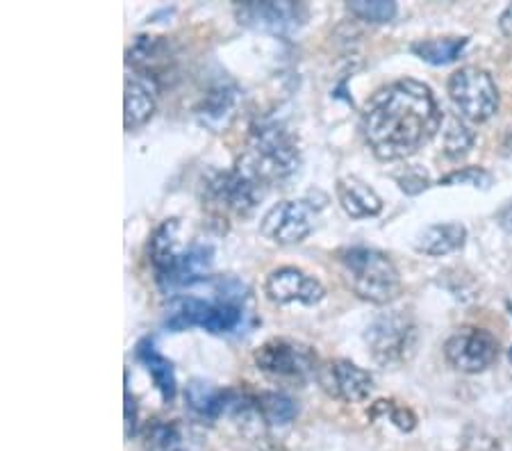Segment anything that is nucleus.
Listing matches in <instances>:
<instances>
[{
    "label": "nucleus",
    "mask_w": 512,
    "mask_h": 451,
    "mask_svg": "<svg viewBox=\"0 0 512 451\" xmlns=\"http://www.w3.org/2000/svg\"><path fill=\"white\" fill-rule=\"evenodd\" d=\"M399 185L403 192L417 194L421 190H426L428 178H426V174H421V171H417V169H408L406 176H399Z\"/></svg>",
    "instance_id": "c85d7f7f"
},
{
    "label": "nucleus",
    "mask_w": 512,
    "mask_h": 451,
    "mask_svg": "<svg viewBox=\"0 0 512 451\" xmlns=\"http://www.w3.org/2000/svg\"><path fill=\"white\" fill-rule=\"evenodd\" d=\"M492 183V176L487 174L483 169H476V167H467L462 171H453L447 178L442 180L440 185H474V187H490Z\"/></svg>",
    "instance_id": "bb28decb"
},
{
    "label": "nucleus",
    "mask_w": 512,
    "mask_h": 451,
    "mask_svg": "<svg viewBox=\"0 0 512 451\" xmlns=\"http://www.w3.org/2000/svg\"><path fill=\"white\" fill-rule=\"evenodd\" d=\"M171 44L167 37L139 35L128 51V62L139 71V76L151 80L153 85L169 71L171 64Z\"/></svg>",
    "instance_id": "2eb2a0df"
},
{
    "label": "nucleus",
    "mask_w": 512,
    "mask_h": 451,
    "mask_svg": "<svg viewBox=\"0 0 512 451\" xmlns=\"http://www.w3.org/2000/svg\"><path fill=\"white\" fill-rule=\"evenodd\" d=\"M474 144V133L460 119H449L444 130V153L449 158H462Z\"/></svg>",
    "instance_id": "a878e982"
},
{
    "label": "nucleus",
    "mask_w": 512,
    "mask_h": 451,
    "mask_svg": "<svg viewBox=\"0 0 512 451\" xmlns=\"http://www.w3.org/2000/svg\"><path fill=\"white\" fill-rule=\"evenodd\" d=\"M264 294L276 306H289V303L315 306L326 297V290L315 276L305 274L303 269L280 267L274 269L264 281Z\"/></svg>",
    "instance_id": "ddd939ff"
},
{
    "label": "nucleus",
    "mask_w": 512,
    "mask_h": 451,
    "mask_svg": "<svg viewBox=\"0 0 512 451\" xmlns=\"http://www.w3.org/2000/svg\"><path fill=\"white\" fill-rule=\"evenodd\" d=\"M497 219H499V224H501L503 228H506L508 233H512V201L506 205V208L499 210Z\"/></svg>",
    "instance_id": "7c9ffc66"
},
{
    "label": "nucleus",
    "mask_w": 512,
    "mask_h": 451,
    "mask_svg": "<svg viewBox=\"0 0 512 451\" xmlns=\"http://www.w3.org/2000/svg\"><path fill=\"white\" fill-rule=\"evenodd\" d=\"M383 406L390 410V417H392V422L399 426V429H403V431H412L415 429V422H417V417L412 415V410L410 408H403V406H394V401H383Z\"/></svg>",
    "instance_id": "cd10ccee"
},
{
    "label": "nucleus",
    "mask_w": 512,
    "mask_h": 451,
    "mask_svg": "<svg viewBox=\"0 0 512 451\" xmlns=\"http://www.w3.org/2000/svg\"><path fill=\"white\" fill-rule=\"evenodd\" d=\"M337 201H340L342 210L353 219L376 217L383 210V201L367 183H362L355 176H344L337 180L335 185Z\"/></svg>",
    "instance_id": "a211bd4d"
},
{
    "label": "nucleus",
    "mask_w": 512,
    "mask_h": 451,
    "mask_svg": "<svg viewBox=\"0 0 512 451\" xmlns=\"http://www.w3.org/2000/svg\"><path fill=\"white\" fill-rule=\"evenodd\" d=\"M299 142L285 123L264 119L253 123L246 151L239 155L235 167L258 180L262 187L283 183L299 171Z\"/></svg>",
    "instance_id": "f03ea898"
},
{
    "label": "nucleus",
    "mask_w": 512,
    "mask_h": 451,
    "mask_svg": "<svg viewBox=\"0 0 512 451\" xmlns=\"http://www.w3.org/2000/svg\"><path fill=\"white\" fill-rule=\"evenodd\" d=\"M317 381L328 397L344 404H360L374 390V376L351 360L337 358L319 367Z\"/></svg>",
    "instance_id": "f8f14e48"
},
{
    "label": "nucleus",
    "mask_w": 512,
    "mask_h": 451,
    "mask_svg": "<svg viewBox=\"0 0 512 451\" xmlns=\"http://www.w3.org/2000/svg\"><path fill=\"white\" fill-rule=\"evenodd\" d=\"M255 365L271 379L280 381H305L310 376H317V354L308 344L289 340V338H274L260 344L253 354Z\"/></svg>",
    "instance_id": "0eeeda50"
},
{
    "label": "nucleus",
    "mask_w": 512,
    "mask_h": 451,
    "mask_svg": "<svg viewBox=\"0 0 512 451\" xmlns=\"http://www.w3.org/2000/svg\"><path fill=\"white\" fill-rule=\"evenodd\" d=\"M137 358L146 365L148 374L155 383V388L160 390L164 404H171L176 399L178 383H176V372H173V363L169 358H164L158 349H155L153 338H144L137 344Z\"/></svg>",
    "instance_id": "6ab92c4d"
},
{
    "label": "nucleus",
    "mask_w": 512,
    "mask_h": 451,
    "mask_svg": "<svg viewBox=\"0 0 512 451\" xmlns=\"http://www.w3.org/2000/svg\"><path fill=\"white\" fill-rule=\"evenodd\" d=\"M465 240L467 231L462 224H456V221H451V224H433L417 235L415 249L419 253H424V256L440 258L447 256V253L458 251L460 246L465 244Z\"/></svg>",
    "instance_id": "aec40b11"
},
{
    "label": "nucleus",
    "mask_w": 512,
    "mask_h": 451,
    "mask_svg": "<svg viewBox=\"0 0 512 451\" xmlns=\"http://www.w3.org/2000/svg\"><path fill=\"white\" fill-rule=\"evenodd\" d=\"M317 208L310 201H280L260 221V233L276 244H299L315 231Z\"/></svg>",
    "instance_id": "1a4fd4ad"
},
{
    "label": "nucleus",
    "mask_w": 512,
    "mask_h": 451,
    "mask_svg": "<svg viewBox=\"0 0 512 451\" xmlns=\"http://www.w3.org/2000/svg\"><path fill=\"white\" fill-rule=\"evenodd\" d=\"M237 19L242 26L271 32V35H294L299 30L305 19H308V7L303 3H244L237 7Z\"/></svg>",
    "instance_id": "9b49d317"
},
{
    "label": "nucleus",
    "mask_w": 512,
    "mask_h": 451,
    "mask_svg": "<svg viewBox=\"0 0 512 451\" xmlns=\"http://www.w3.org/2000/svg\"><path fill=\"white\" fill-rule=\"evenodd\" d=\"M499 26H501V32H503V35L512 37V5L508 7L506 12L501 14V21H499Z\"/></svg>",
    "instance_id": "2f4dec72"
},
{
    "label": "nucleus",
    "mask_w": 512,
    "mask_h": 451,
    "mask_svg": "<svg viewBox=\"0 0 512 451\" xmlns=\"http://www.w3.org/2000/svg\"><path fill=\"white\" fill-rule=\"evenodd\" d=\"M164 451H185V449H180V447H176V442H173V445H169V447H164Z\"/></svg>",
    "instance_id": "72a5a7b5"
},
{
    "label": "nucleus",
    "mask_w": 512,
    "mask_h": 451,
    "mask_svg": "<svg viewBox=\"0 0 512 451\" xmlns=\"http://www.w3.org/2000/svg\"><path fill=\"white\" fill-rule=\"evenodd\" d=\"M442 110L431 87L403 78L378 89L362 112V135L378 160H403L431 142Z\"/></svg>",
    "instance_id": "f257e3e1"
},
{
    "label": "nucleus",
    "mask_w": 512,
    "mask_h": 451,
    "mask_svg": "<svg viewBox=\"0 0 512 451\" xmlns=\"http://www.w3.org/2000/svg\"><path fill=\"white\" fill-rule=\"evenodd\" d=\"M510 360H512V349H510Z\"/></svg>",
    "instance_id": "f704fd0d"
},
{
    "label": "nucleus",
    "mask_w": 512,
    "mask_h": 451,
    "mask_svg": "<svg viewBox=\"0 0 512 451\" xmlns=\"http://www.w3.org/2000/svg\"><path fill=\"white\" fill-rule=\"evenodd\" d=\"M264 190L258 180H253L242 169L230 171H210L203 180V205H208L214 212H233V215L246 217L260 203Z\"/></svg>",
    "instance_id": "423d86ee"
},
{
    "label": "nucleus",
    "mask_w": 512,
    "mask_h": 451,
    "mask_svg": "<svg viewBox=\"0 0 512 451\" xmlns=\"http://www.w3.org/2000/svg\"><path fill=\"white\" fill-rule=\"evenodd\" d=\"M187 249L183 246V221L171 217L155 228L148 240V258H151L158 276L167 274Z\"/></svg>",
    "instance_id": "dca6fc26"
},
{
    "label": "nucleus",
    "mask_w": 512,
    "mask_h": 451,
    "mask_svg": "<svg viewBox=\"0 0 512 451\" xmlns=\"http://www.w3.org/2000/svg\"><path fill=\"white\" fill-rule=\"evenodd\" d=\"M337 258H340L346 285L360 299L383 306L401 294L399 269L387 253L367 249V246H351L340 251Z\"/></svg>",
    "instance_id": "20e7f679"
},
{
    "label": "nucleus",
    "mask_w": 512,
    "mask_h": 451,
    "mask_svg": "<svg viewBox=\"0 0 512 451\" xmlns=\"http://www.w3.org/2000/svg\"><path fill=\"white\" fill-rule=\"evenodd\" d=\"M449 96L460 114L483 123L499 110V89L490 73L481 67H462L449 78Z\"/></svg>",
    "instance_id": "6e6552de"
},
{
    "label": "nucleus",
    "mask_w": 512,
    "mask_h": 451,
    "mask_svg": "<svg viewBox=\"0 0 512 451\" xmlns=\"http://www.w3.org/2000/svg\"><path fill=\"white\" fill-rule=\"evenodd\" d=\"M467 39L465 37H442V39H424L412 44V53L428 64L442 67V64L456 62L460 53L465 51Z\"/></svg>",
    "instance_id": "4be33fe9"
},
{
    "label": "nucleus",
    "mask_w": 512,
    "mask_h": 451,
    "mask_svg": "<svg viewBox=\"0 0 512 451\" xmlns=\"http://www.w3.org/2000/svg\"><path fill=\"white\" fill-rule=\"evenodd\" d=\"M258 413L267 424L285 426L299 413L294 399H289L283 392H262L258 397Z\"/></svg>",
    "instance_id": "b1692460"
},
{
    "label": "nucleus",
    "mask_w": 512,
    "mask_h": 451,
    "mask_svg": "<svg viewBox=\"0 0 512 451\" xmlns=\"http://www.w3.org/2000/svg\"><path fill=\"white\" fill-rule=\"evenodd\" d=\"M246 297V287L235 278L219 281L217 299H198V297H178L169 303L164 326L173 333L187 331V328H205L208 333H230L242 324L244 308L239 299Z\"/></svg>",
    "instance_id": "7ed1b4c3"
},
{
    "label": "nucleus",
    "mask_w": 512,
    "mask_h": 451,
    "mask_svg": "<svg viewBox=\"0 0 512 451\" xmlns=\"http://www.w3.org/2000/svg\"><path fill=\"white\" fill-rule=\"evenodd\" d=\"M255 451H287L283 445H276V442H260Z\"/></svg>",
    "instance_id": "473e14b6"
},
{
    "label": "nucleus",
    "mask_w": 512,
    "mask_h": 451,
    "mask_svg": "<svg viewBox=\"0 0 512 451\" xmlns=\"http://www.w3.org/2000/svg\"><path fill=\"white\" fill-rule=\"evenodd\" d=\"M235 399H237L235 392L219 390V388H214L212 383H205L198 379L189 381V385L185 388L187 406L192 408L196 415L208 417V420L219 417L228 406L235 404Z\"/></svg>",
    "instance_id": "412c9836"
},
{
    "label": "nucleus",
    "mask_w": 512,
    "mask_h": 451,
    "mask_svg": "<svg viewBox=\"0 0 512 451\" xmlns=\"http://www.w3.org/2000/svg\"><path fill=\"white\" fill-rule=\"evenodd\" d=\"M155 114V85L144 76H128L123 89V123L126 130L142 128Z\"/></svg>",
    "instance_id": "f3484780"
},
{
    "label": "nucleus",
    "mask_w": 512,
    "mask_h": 451,
    "mask_svg": "<svg viewBox=\"0 0 512 451\" xmlns=\"http://www.w3.org/2000/svg\"><path fill=\"white\" fill-rule=\"evenodd\" d=\"M444 356L449 363L465 374L483 372L499 356V342L485 328H460L444 344Z\"/></svg>",
    "instance_id": "9d476101"
},
{
    "label": "nucleus",
    "mask_w": 512,
    "mask_h": 451,
    "mask_svg": "<svg viewBox=\"0 0 512 451\" xmlns=\"http://www.w3.org/2000/svg\"><path fill=\"white\" fill-rule=\"evenodd\" d=\"M212 258L214 249L210 244H192L167 274L158 276L160 287L164 292H173L178 287H189L205 281L212 267Z\"/></svg>",
    "instance_id": "4468645a"
},
{
    "label": "nucleus",
    "mask_w": 512,
    "mask_h": 451,
    "mask_svg": "<svg viewBox=\"0 0 512 451\" xmlns=\"http://www.w3.org/2000/svg\"><path fill=\"white\" fill-rule=\"evenodd\" d=\"M135 424H137V404H135V397H132L130 390L126 388V438L132 436Z\"/></svg>",
    "instance_id": "c756f323"
},
{
    "label": "nucleus",
    "mask_w": 512,
    "mask_h": 451,
    "mask_svg": "<svg viewBox=\"0 0 512 451\" xmlns=\"http://www.w3.org/2000/svg\"><path fill=\"white\" fill-rule=\"evenodd\" d=\"M349 12L367 23H390L396 16V3L392 0H351Z\"/></svg>",
    "instance_id": "393cba45"
},
{
    "label": "nucleus",
    "mask_w": 512,
    "mask_h": 451,
    "mask_svg": "<svg viewBox=\"0 0 512 451\" xmlns=\"http://www.w3.org/2000/svg\"><path fill=\"white\" fill-rule=\"evenodd\" d=\"M365 340L376 363L394 369L415 356L417 326L408 315L385 313L369 324Z\"/></svg>",
    "instance_id": "39448f33"
},
{
    "label": "nucleus",
    "mask_w": 512,
    "mask_h": 451,
    "mask_svg": "<svg viewBox=\"0 0 512 451\" xmlns=\"http://www.w3.org/2000/svg\"><path fill=\"white\" fill-rule=\"evenodd\" d=\"M235 98H237L235 87H226V85L214 87L212 92L205 96L201 108H198V114H201L203 123H208V126H219V123H226L228 114H233Z\"/></svg>",
    "instance_id": "5701e85b"
}]
</instances>
